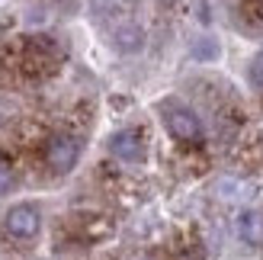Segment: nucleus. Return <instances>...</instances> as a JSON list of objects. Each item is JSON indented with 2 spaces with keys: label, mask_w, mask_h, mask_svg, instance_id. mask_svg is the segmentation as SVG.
I'll use <instances>...</instances> for the list:
<instances>
[{
  "label": "nucleus",
  "mask_w": 263,
  "mask_h": 260,
  "mask_svg": "<svg viewBox=\"0 0 263 260\" xmlns=\"http://www.w3.org/2000/svg\"><path fill=\"white\" fill-rule=\"evenodd\" d=\"M161 119L164 128L183 145H199L202 141V122L190 106H183L180 100H164L161 103Z\"/></svg>",
  "instance_id": "nucleus-1"
},
{
  "label": "nucleus",
  "mask_w": 263,
  "mask_h": 260,
  "mask_svg": "<svg viewBox=\"0 0 263 260\" xmlns=\"http://www.w3.org/2000/svg\"><path fill=\"white\" fill-rule=\"evenodd\" d=\"M4 228L10 238H20V241H29L39 235V228H42V215H39L35 206L29 202H20L13 206V209L4 215Z\"/></svg>",
  "instance_id": "nucleus-2"
},
{
  "label": "nucleus",
  "mask_w": 263,
  "mask_h": 260,
  "mask_svg": "<svg viewBox=\"0 0 263 260\" xmlns=\"http://www.w3.org/2000/svg\"><path fill=\"white\" fill-rule=\"evenodd\" d=\"M77 158H81V141L74 135H55L45 145V161H48L51 171H58V174H68L77 164Z\"/></svg>",
  "instance_id": "nucleus-3"
},
{
  "label": "nucleus",
  "mask_w": 263,
  "mask_h": 260,
  "mask_svg": "<svg viewBox=\"0 0 263 260\" xmlns=\"http://www.w3.org/2000/svg\"><path fill=\"white\" fill-rule=\"evenodd\" d=\"M109 151L112 158H119L125 164H138L144 158V138L138 128H122V132H116L109 138Z\"/></svg>",
  "instance_id": "nucleus-4"
},
{
  "label": "nucleus",
  "mask_w": 263,
  "mask_h": 260,
  "mask_svg": "<svg viewBox=\"0 0 263 260\" xmlns=\"http://www.w3.org/2000/svg\"><path fill=\"white\" fill-rule=\"evenodd\" d=\"M238 235L241 241L254 244V248H263V212L257 209H247L238 215Z\"/></svg>",
  "instance_id": "nucleus-5"
},
{
  "label": "nucleus",
  "mask_w": 263,
  "mask_h": 260,
  "mask_svg": "<svg viewBox=\"0 0 263 260\" xmlns=\"http://www.w3.org/2000/svg\"><path fill=\"white\" fill-rule=\"evenodd\" d=\"M251 81H254V87L260 90V97H263V55L254 58V64H251Z\"/></svg>",
  "instance_id": "nucleus-6"
},
{
  "label": "nucleus",
  "mask_w": 263,
  "mask_h": 260,
  "mask_svg": "<svg viewBox=\"0 0 263 260\" xmlns=\"http://www.w3.org/2000/svg\"><path fill=\"white\" fill-rule=\"evenodd\" d=\"M10 187H13V171L7 161H0V193H10Z\"/></svg>",
  "instance_id": "nucleus-7"
}]
</instances>
